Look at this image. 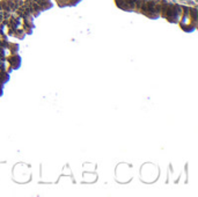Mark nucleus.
Segmentation results:
<instances>
[{"mask_svg":"<svg viewBox=\"0 0 198 197\" xmlns=\"http://www.w3.org/2000/svg\"><path fill=\"white\" fill-rule=\"evenodd\" d=\"M19 49H20V45H19V44H15V43H9V44H8V51L11 52L12 55L18 53Z\"/></svg>","mask_w":198,"mask_h":197,"instance_id":"3","label":"nucleus"},{"mask_svg":"<svg viewBox=\"0 0 198 197\" xmlns=\"http://www.w3.org/2000/svg\"><path fill=\"white\" fill-rule=\"evenodd\" d=\"M7 60L9 62V69H8V72H12L13 70H18L21 65V57L19 56L18 53H14V55H11L8 58H6Z\"/></svg>","mask_w":198,"mask_h":197,"instance_id":"1","label":"nucleus"},{"mask_svg":"<svg viewBox=\"0 0 198 197\" xmlns=\"http://www.w3.org/2000/svg\"><path fill=\"white\" fill-rule=\"evenodd\" d=\"M2 86H4V85H1V84H0V96H1V95H2V93H4V89H2Z\"/></svg>","mask_w":198,"mask_h":197,"instance_id":"4","label":"nucleus"},{"mask_svg":"<svg viewBox=\"0 0 198 197\" xmlns=\"http://www.w3.org/2000/svg\"><path fill=\"white\" fill-rule=\"evenodd\" d=\"M8 80H9V72L6 71L5 69H1L0 70V84L4 85Z\"/></svg>","mask_w":198,"mask_h":197,"instance_id":"2","label":"nucleus"}]
</instances>
